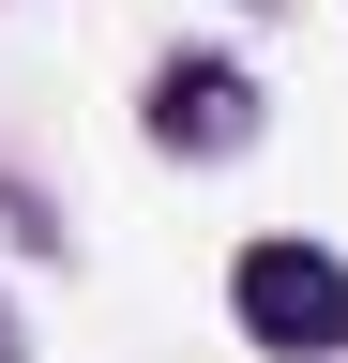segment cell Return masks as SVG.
I'll return each mask as SVG.
<instances>
[{
  "label": "cell",
  "instance_id": "obj_1",
  "mask_svg": "<svg viewBox=\"0 0 348 363\" xmlns=\"http://www.w3.org/2000/svg\"><path fill=\"white\" fill-rule=\"evenodd\" d=\"M228 303H242L257 348H348V272H333L318 242H242Z\"/></svg>",
  "mask_w": 348,
  "mask_h": 363
},
{
  "label": "cell",
  "instance_id": "obj_2",
  "mask_svg": "<svg viewBox=\"0 0 348 363\" xmlns=\"http://www.w3.org/2000/svg\"><path fill=\"white\" fill-rule=\"evenodd\" d=\"M242 121H257L242 61H167L152 76V136H167V152H242Z\"/></svg>",
  "mask_w": 348,
  "mask_h": 363
},
{
  "label": "cell",
  "instance_id": "obj_3",
  "mask_svg": "<svg viewBox=\"0 0 348 363\" xmlns=\"http://www.w3.org/2000/svg\"><path fill=\"white\" fill-rule=\"evenodd\" d=\"M0 363H16V333H0Z\"/></svg>",
  "mask_w": 348,
  "mask_h": 363
}]
</instances>
